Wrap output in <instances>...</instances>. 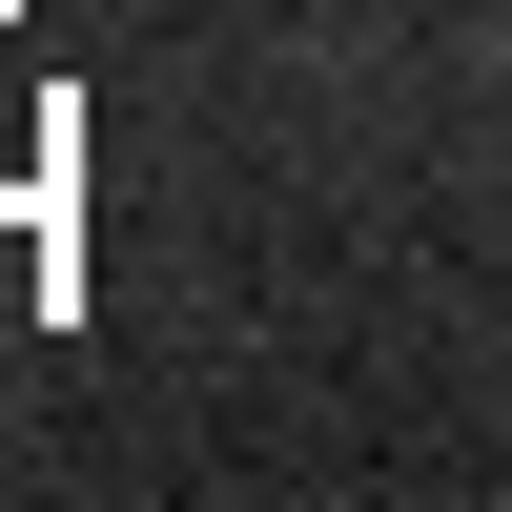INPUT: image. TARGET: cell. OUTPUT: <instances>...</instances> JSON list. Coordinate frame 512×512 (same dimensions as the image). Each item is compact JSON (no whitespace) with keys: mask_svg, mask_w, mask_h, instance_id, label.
I'll list each match as a JSON object with an SVG mask.
<instances>
[{"mask_svg":"<svg viewBox=\"0 0 512 512\" xmlns=\"http://www.w3.org/2000/svg\"><path fill=\"white\" fill-rule=\"evenodd\" d=\"M472 62H512V0H472Z\"/></svg>","mask_w":512,"mask_h":512,"instance_id":"cell-1","label":"cell"}]
</instances>
